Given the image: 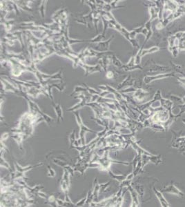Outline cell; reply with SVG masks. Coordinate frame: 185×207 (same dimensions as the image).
Wrapping results in <instances>:
<instances>
[{"instance_id":"1","label":"cell","mask_w":185,"mask_h":207,"mask_svg":"<svg viewBox=\"0 0 185 207\" xmlns=\"http://www.w3.org/2000/svg\"><path fill=\"white\" fill-rule=\"evenodd\" d=\"M161 192H162V193L175 194V195L181 197H184V193H182L178 188H177L173 184H171L168 185V186H165L164 188H163L161 190Z\"/></svg>"},{"instance_id":"4","label":"cell","mask_w":185,"mask_h":207,"mask_svg":"<svg viewBox=\"0 0 185 207\" xmlns=\"http://www.w3.org/2000/svg\"><path fill=\"white\" fill-rule=\"evenodd\" d=\"M136 190L138 191L139 194L141 195V197H142L143 195H144V186L138 185V186H136Z\"/></svg>"},{"instance_id":"2","label":"cell","mask_w":185,"mask_h":207,"mask_svg":"<svg viewBox=\"0 0 185 207\" xmlns=\"http://www.w3.org/2000/svg\"><path fill=\"white\" fill-rule=\"evenodd\" d=\"M153 190H154V193H155V195H156L157 198L158 199V200L159 201V203H160L162 207H170L169 204H168L167 200L165 199L164 195H163L162 193L157 190L155 188H153Z\"/></svg>"},{"instance_id":"3","label":"cell","mask_w":185,"mask_h":207,"mask_svg":"<svg viewBox=\"0 0 185 207\" xmlns=\"http://www.w3.org/2000/svg\"><path fill=\"white\" fill-rule=\"evenodd\" d=\"M54 107H55V109L56 111V112L57 113V116H58V119H61L62 120V111H61L60 105H59V104H57V105L54 106Z\"/></svg>"}]
</instances>
